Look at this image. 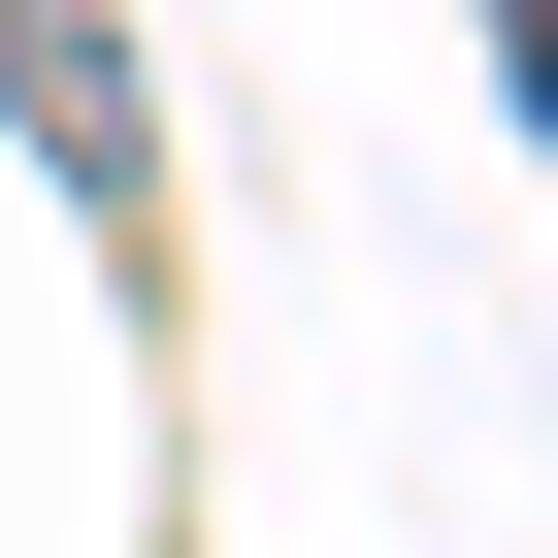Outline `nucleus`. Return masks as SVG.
Segmentation results:
<instances>
[{
  "label": "nucleus",
  "mask_w": 558,
  "mask_h": 558,
  "mask_svg": "<svg viewBox=\"0 0 558 558\" xmlns=\"http://www.w3.org/2000/svg\"><path fill=\"white\" fill-rule=\"evenodd\" d=\"M0 99H34V165H66L99 230L165 197V132H132V34H99V0H0Z\"/></svg>",
  "instance_id": "nucleus-1"
}]
</instances>
